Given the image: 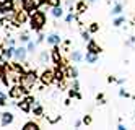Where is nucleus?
<instances>
[{
	"mask_svg": "<svg viewBox=\"0 0 135 130\" xmlns=\"http://www.w3.org/2000/svg\"><path fill=\"white\" fill-rule=\"evenodd\" d=\"M47 25V18L42 10H36L30 15V29L34 33H41L44 26Z\"/></svg>",
	"mask_w": 135,
	"mask_h": 130,
	"instance_id": "f257e3e1",
	"label": "nucleus"
},
{
	"mask_svg": "<svg viewBox=\"0 0 135 130\" xmlns=\"http://www.w3.org/2000/svg\"><path fill=\"white\" fill-rule=\"evenodd\" d=\"M37 80H39V75L36 73V70H28V72H25V73H23L20 85L26 89L28 93H30V89H31V88H34V85L37 83Z\"/></svg>",
	"mask_w": 135,
	"mask_h": 130,
	"instance_id": "f03ea898",
	"label": "nucleus"
},
{
	"mask_svg": "<svg viewBox=\"0 0 135 130\" xmlns=\"http://www.w3.org/2000/svg\"><path fill=\"white\" fill-rule=\"evenodd\" d=\"M15 13H16V10H15V0H2V2H0V15H2V16L13 18Z\"/></svg>",
	"mask_w": 135,
	"mask_h": 130,
	"instance_id": "7ed1b4c3",
	"label": "nucleus"
},
{
	"mask_svg": "<svg viewBox=\"0 0 135 130\" xmlns=\"http://www.w3.org/2000/svg\"><path fill=\"white\" fill-rule=\"evenodd\" d=\"M26 94H30V93H28L20 83H18V85H12L10 89H8V96H10V99H15V101H20V99L23 96H26Z\"/></svg>",
	"mask_w": 135,
	"mask_h": 130,
	"instance_id": "20e7f679",
	"label": "nucleus"
},
{
	"mask_svg": "<svg viewBox=\"0 0 135 130\" xmlns=\"http://www.w3.org/2000/svg\"><path fill=\"white\" fill-rule=\"evenodd\" d=\"M33 103H34V98L30 96V94H26V96H23L20 101H18V109H20L21 112H31Z\"/></svg>",
	"mask_w": 135,
	"mask_h": 130,
	"instance_id": "39448f33",
	"label": "nucleus"
},
{
	"mask_svg": "<svg viewBox=\"0 0 135 130\" xmlns=\"http://www.w3.org/2000/svg\"><path fill=\"white\" fill-rule=\"evenodd\" d=\"M39 81L44 85V86H49L55 81V70H49V68H46L44 72L39 75Z\"/></svg>",
	"mask_w": 135,
	"mask_h": 130,
	"instance_id": "423d86ee",
	"label": "nucleus"
},
{
	"mask_svg": "<svg viewBox=\"0 0 135 130\" xmlns=\"http://www.w3.org/2000/svg\"><path fill=\"white\" fill-rule=\"evenodd\" d=\"M41 0H21V8L23 10H26L28 13H33V12H36V10H39L41 8Z\"/></svg>",
	"mask_w": 135,
	"mask_h": 130,
	"instance_id": "0eeeda50",
	"label": "nucleus"
},
{
	"mask_svg": "<svg viewBox=\"0 0 135 130\" xmlns=\"http://www.w3.org/2000/svg\"><path fill=\"white\" fill-rule=\"evenodd\" d=\"M51 60L54 62L55 67H62L64 65V57H62V52L59 46H52V51H51Z\"/></svg>",
	"mask_w": 135,
	"mask_h": 130,
	"instance_id": "6e6552de",
	"label": "nucleus"
},
{
	"mask_svg": "<svg viewBox=\"0 0 135 130\" xmlns=\"http://www.w3.org/2000/svg\"><path fill=\"white\" fill-rule=\"evenodd\" d=\"M13 20H15V23L16 25H25V23H30V13L26 12V10H16V13H15V16H13Z\"/></svg>",
	"mask_w": 135,
	"mask_h": 130,
	"instance_id": "1a4fd4ad",
	"label": "nucleus"
},
{
	"mask_svg": "<svg viewBox=\"0 0 135 130\" xmlns=\"http://www.w3.org/2000/svg\"><path fill=\"white\" fill-rule=\"evenodd\" d=\"M15 122V115L10 111H3L0 114V127H8Z\"/></svg>",
	"mask_w": 135,
	"mask_h": 130,
	"instance_id": "9d476101",
	"label": "nucleus"
},
{
	"mask_svg": "<svg viewBox=\"0 0 135 130\" xmlns=\"http://www.w3.org/2000/svg\"><path fill=\"white\" fill-rule=\"evenodd\" d=\"M13 59L16 62H25L28 59V49L25 46H16L15 47V54H13Z\"/></svg>",
	"mask_w": 135,
	"mask_h": 130,
	"instance_id": "9b49d317",
	"label": "nucleus"
},
{
	"mask_svg": "<svg viewBox=\"0 0 135 130\" xmlns=\"http://www.w3.org/2000/svg\"><path fill=\"white\" fill-rule=\"evenodd\" d=\"M15 47L16 46H5V47H2V57L5 59L7 62H10L12 59H13V54H15Z\"/></svg>",
	"mask_w": 135,
	"mask_h": 130,
	"instance_id": "f8f14e48",
	"label": "nucleus"
},
{
	"mask_svg": "<svg viewBox=\"0 0 135 130\" xmlns=\"http://www.w3.org/2000/svg\"><path fill=\"white\" fill-rule=\"evenodd\" d=\"M46 41H47L49 46H59L62 42V37H60V34H57V33H51L49 36H46Z\"/></svg>",
	"mask_w": 135,
	"mask_h": 130,
	"instance_id": "ddd939ff",
	"label": "nucleus"
},
{
	"mask_svg": "<svg viewBox=\"0 0 135 130\" xmlns=\"http://www.w3.org/2000/svg\"><path fill=\"white\" fill-rule=\"evenodd\" d=\"M31 112L36 115V117H42L44 115V107L39 101H36L34 99V103H33V107H31Z\"/></svg>",
	"mask_w": 135,
	"mask_h": 130,
	"instance_id": "4468645a",
	"label": "nucleus"
},
{
	"mask_svg": "<svg viewBox=\"0 0 135 130\" xmlns=\"http://www.w3.org/2000/svg\"><path fill=\"white\" fill-rule=\"evenodd\" d=\"M51 15L54 16V18H62L64 15H65V12H64V7L62 5H57V7H51Z\"/></svg>",
	"mask_w": 135,
	"mask_h": 130,
	"instance_id": "2eb2a0df",
	"label": "nucleus"
},
{
	"mask_svg": "<svg viewBox=\"0 0 135 130\" xmlns=\"http://www.w3.org/2000/svg\"><path fill=\"white\" fill-rule=\"evenodd\" d=\"M86 51H88V52H93V54H98L99 55V52H101V47L98 46V44H96L94 41H93V39H91V41H88V44H86Z\"/></svg>",
	"mask_w": 135,
	"mask_h": 130,
	"instance_id": "dca6fc26",
	"label": "nucleus"
},
{
	"mask_svg": "<svg viewBox=\"0 0 135 130\" xmlns=\"http://www.w3.org/2000/svg\"><path fill=\"white\" fill-rule=\"evenodd\" d=\"M122 12H124V5L120 3V2H117L114 7H112V10H111V15H114V16H119V15H122Z\"/></svg>",
	"mask_w": 135,
	"mask_h": 130,
	"instance_id": "f3484780",
	"label": "nucleus"
},
{
	"mask_svg": "<svg viewBox=\"0 0 135 130\" xmlns=\"http://www.w3.org/2000/svg\"><path fill=\"white\" fill-rule=\"evenodd\" d=\"M23 130H39V124L34 121H28L23 124Z\"/></svg>",
	"mask_w": 135,
	"mask_h": 130,
	"instance_id": "a211bd4d",
	"label": "nucleus"
},
{
	"mask_svg": "<svg viewBox=\"0 0 135 130\" xmlns=\"http://www.w3.org/2000/svg\"><path fill=\"white\" fill-rule=\"evenodd\" d=\"M98 54H93V52H86V55H85V60H86V64H96L98 62Z\"/></svg>",
	"mask_w": 135,
	"mask_h": 130,
	"instance_id": "6ab92c4d",
	"label": "nucleus"
},
{
	"mask_svg": "<svg viewBox=\"0 0 135 130\" xmlns=\"http://www.w3.org/2000/svg\"><path fill=\"white\" fill-rule=\"evenodd\" d=\"M70 57H72V60H73V62H81V60H85V55H83L80 51H73Z\"/></svg>",
	"mask_w": 135,
	"mask_h": 130,
	"instance_id": "aec40b11",
	"label": "nucleus"
},
{
	"mask_svg": "<svg viewBox=\"0 0 135 130\" xmlns=\"http://www.w3.org/2000/svg\"><path fill=\"white\" fill-rule=\"evenodd\" d=\"M36 47H37V42H36V41H28V42H26L28 54H34V52H36Z\"/></svg>",
	"mask_w": 135,
	"mask_h": 130,
	"instance_id": "412c9836",
	"label": "nucleus"
},
{
	"mask_svg": "<svg viewBox=\"0 0 135 130\" xmlns=\"http://www.w3.org/2000/svg\"><path fill=\"white\" fill-rule=\"evenodd\" d=\"M67 76H70L72 80L78 78V68L76 67H69V70H67Z\"/></svg>",
	"mask_w": 135,
	"mask_h": 130,
	"instance_id": "4be33fe9",
	"label": "nucleus"
},
{
	"mask_svg": "<svg viewBox=\"0 0 135 130\" xmlns=\"http://www.w3.org/2000/svg\"><path fill=\"white\" fill-rule=\"evenodd\" d=\"M18 41H20V42H23V44H26L28 41H31L30 33H28V31H23V33H20V36H18Z\"/></svg>",
	"mask_w": 135,
	"mask_h": 130,
	"instance_id": "5701e85b",
	"label": "nucleus"
},
{
	"mask_svg": "<svg viewBox=\"0 0 135 130\" xmlns=\"http://www.w3.org/2000/svg\"><path fill=\"white\" fill-rule=\"evenodd\" d=\"M51 59V54L47 52V51H42L41 54H39V62L41 64H47V60Z\"/></svg>",
	"mask_w": 135,
	"mask_h": 130,
	"instance_id": "b1692460",
	"label": "nucleus"
},
{
	"mask_svg": "<svg viewBox=\"0 0 135 130\" xmlns=\"http://www.w3.org/2000/svg\"><path fill=\"white\" fill-rule=\"evenodd\" d=\"M8 99H10V96H8V94H5L3 91H0V106H7L8 104Z\"/></svg>",
	"mask_w": 135,
	"mask_h": 130,
	"instance_id": "393cba45",
	"label": "nucleus"
},
{
	"mask_svg": "<svg viewBox=\"0 0 135 130\" xmlns=\"http://www.w3.org/2000/svg\"><path fill=\"white\" fill-rule=\"evenodd\" d=\"M124 23H125V16H122V15H119L117 18H115V20H114V23H112V25H114L115 28H120V26H122Z\"/></svg>",
	"mask_w": 135,
	"mask_h": 130,
	"instance_id": "a878e982",
	"label": "nucleus"
},
{
	"mask_svg": "<svg viewBox=\"0 0 135 130\" xmlns=\"http://www.w3.org/2000/svg\"><path fill=\"white\" fill-rule=\"evenodd\" d=\"M85 8H86V2H78V3H76V10H78L80 13L85 12Z\"/></svg>",
	"mask_w": 135,
	"mask_h": 130,
	"instance_id": "bb28decb",
	"label": "nucleus"
},
{
	"mask_svg": "<svg viewBox=\"0 0 135 130\" xmlns=\"http://www.w3.org/2000/svg\"><path fill=\"white\" fill-rule=\"evenodd\" d=\"M98 29H99L98 23H91V26H90V29H88V31H90V33H96Z\"/></svg>",
	"mask_w": 135,
	"mask_h": 130,
	"instance_id": "cd10ccee",
	"label": "nucleus"
},
{
	"mask_svg": "<svg viewBox=\"0 0 135 130\" xmlns=\"http://www.w3.org/2000/svg\"><path fill=\"white\" fill-rule=\"evenodd\" d=\"M90 31H81V36H83V39H85V41L86 42H88V41H91V37H90Z\"/></svg>",
	"mask_w": 135,
	"mask_h": 130,
	"instance_id": "c85d7f7f",
	"label": "nucleus"
},
{
	"mask_svg": "<svg viewBox=\"0 0 135 130\" xmlns=\"http://www.w3.org/2000/svg\"><path fill=\"white\" fill-rule=\"evenodd\" d=\"M73 20H75V15H73V12H70L69 15H67V16H65V21H67V23H72V21H73Z\"/></svg>",
	"mask_w": 135,
	"mask_h": 130,
	"instance_id": "c756f323",
	"label": "nucleus"
},
{
	"mask_svg": "<svg viewBox=\"0 0 135 130\" xmlns=\"http://www.w3.org/2000/svg\"><path fill=\"white\" fill-rule=\"evenodd\" d=\"M125 46H130V47H135V36H130V39L127 42H125Z\"/></svg>",
	"mask_w": 135,
	"mask_h": 130,
	"instance_id": "7c9ffc66",
	"label": "nucleus"
},
{
	"mask_svg": "<svg viewBox=\"0 0 135 130\" xmlns=\"http://www.w3.org/2000/svg\"><path fill=\"white\" fill-rule=\"evenodd\" d=\"M7 46H16L15 37H10V36H8V37H7Z\"/></svg>",
	"mask_w": 135,
	"mask_h": 130,
	"instance_id": "2f4dec72",
	"label": "nucleus"
},
{
	"mask_svg": "<svg viewBox=\"0 0 135 130\" xmlns=\"http://www.w3.org/2000/svg\"><path fill=\"white\" fill-rule=\"evenodd\" d=\"M49 7H57V5H60V0H49Z\"/></svg>",
	"mask_w": 135,
	"mask_h": 130,
	"instance_id": "473e14b6",
	"label": "nucleus"
},
{
	"mask_svg": "<svg viewBox=\"0 0 135 130\" xmlns=\"http://www.w3.org/2000/svg\"><path fill=\"white\" fill-rule=\"evenodd\" d=\"M83 124H85V125H90V124H91V117H90V115H85V117H83Z\"/></svg>",
	"mask_w": 135,
	"mask_h": 130,
	"instance_id": "72a5a7b5",
	"label": "nucleus"
},
{
	"mask_svg": "<svg viewBox=\"0 0 135 130\" xmlns=\"http://www.w3.org/2000/svg\"><path fill=\"white\" fill-rule=\"evenodd\" d=\"M119 96H120V98H129V93H125L124 89L120 88V89H119Z\"/></svg>",
	"mask_w": 135,
	"mask_h": 130,
	"instance_id": "f704fd0d",
	"label": "nucleus"
},
{
	"mask_svg": "<svg viewBox=\"0 0 135 130\" xmlns=\"http://www.w3.org/2000/svg\"><path fill=\"white\" fill-rule=\"evenodd\" d=\"M44 37H46V36H44V34H41V33H39V36H37V39H36V42H37V44H41V42H42V41H44Z\"/></svg>",
	"mask_w": 135,
	"mask_h": 130,
	"instance_id": "c9c22d12",
	"label": "nucleus"
},
{
	"mask_svg": "<svg viewBox=\"0 0 135 130\" xmlns=\"http://www.w3.org/2000/svg\"><path fill=\"white\" fill-rule=\"evenodd\" d=\"M81 124H83V121H76V122H75V127L78 128V127H81Z\"/></svg>",
	"mask_w": 135,
	"mask_h": 130,
	"instance_id": "e433bc0d",
	"label": "nucleus"
},
{
	"mask_svg": "<svg viewBox=\"0 0 135 130\" xmlns=\"http://www.w3.org/2000/svg\"><path fill=\"white\" fill-rule=\"evenodd\" d=\"M117 130H125V127H124V124H119V125H117Z\"/></svg>",
	"mask_w": 135,
	"mask_h": 130,
	"instance_id": "4c0bfd02",
	"label": "nucleus"
},
{
	"mask_svg": "<svg viewBox=\"0 0 135 130\" xmlns=\"http://www.w3.org/2000/svg\"><path fill=\"white\" fill-rule=\"evenodd\" d=\"M86 3H96V0H86Z\"/></svg>",
	"mask_w": 135,
	"mask_h": 130,
	"instance_id": "58836bf2",
	"label": "nucleus"
},
{
	"mask_svg": "<svg viewBox=\"0 0 135 130\" xmlns=\"http://www.w3.org/2000/svg\"><path fill=\"white\" fill-rule=\"evenodd\" d=\"M47 2H49V0H41V3H42V5H46Z\"/></svg>",
	"mask_w": 135,
	"mask_h": 130,
	"instance_id": "ea45409f",
	"label": "nucleus"
},
{
	"mask_svg": "<svg viewBox=\"0 0 135 130\" xmlns=\"http://www.w3.org/2000/svg\"><path fill=\"white\" fill-rule=\"evenodd\" d=\"M2 47H3V46H2V44H0V52H2Z\"/></svg>",
	"mask_w": 135,
	"mask_h": 130,
	"instance_id": "a19ab883",
	"label": "nucleus"
}]
</instances>
